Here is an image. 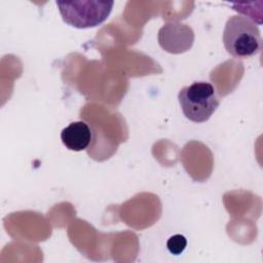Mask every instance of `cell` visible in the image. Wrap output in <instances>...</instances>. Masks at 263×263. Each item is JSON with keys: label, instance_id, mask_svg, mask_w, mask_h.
Returning a JSON list of instances; mask_svg holds the SVG:
<instances>
[{"label": "cell", "instance_id": "1", "mask_svg": "<svg viewBox=\"0 0 263 263\" xmlns=\"http://www.w3.org/2000/svg\"><path fill=\"white\" fill-rule=\"evenodd\" d=\"M223 43L227 52L236 59L251 58L262 48L258 27L243 15H233L227 20L223 31Z\"/></svg>", "mask_w": 263, "mask_h": 263}, {"label": "cell", "instance_id": "2", "mask_svg": "<svg viewBox=\"0 0 263 263\" xmlns=\"http://www.w3.org/2000/svg\"><path fill=\"white\" fill-rule=\"evenodd\" d=\"M178 100L185 117L196 123L209 120L220 104L215 87L205 81H195L182 87Z\"/></svg>", "mask_w": 263, "mask_h": 263}, {"label": "cell", "instance_id": "3", "mask_svg": "<svg viewBox=\"0 0 263 263\" xmlns=\"http://www.w3.org/2000/svg\"><path fill=\"white\" fill-rule=\"evenodd\" d=\"M63 21L75 28H92L104 23L109 16L113 1H57Z\"/></svg>", "mask_w": 263, "mask_h": 263}, {"label": "cell", "instance_id": "4", "mask_svg": "<svg viewBox=\"0 0 263 263\" xmlns=\"http://www.w3.org/2000/svg\"><path fill=\"white\" fill-rule=\"evenodd\" d=\"M61 140L69 150H85L91 141L90 127L84 121L71 122L62 130Z\"/></svg>", "mask_w": 263, "mask_h": 263}, {"label": "cell", "instance_id": "5", "mask_svg": "<svg viewBox=\"0 0 263 263\" xmlns=\"http://www.w3.org/2000/svg\"><path fill=\"white\" fill-rule=\"evenodd\" d=\"M187 246V240L186 238L181 235V234H175L173 236H171L166 242V247L167 250L170 251V253H172L173 255H179L181 254L185 248Z\"/></svg>", "mask_w": 263, "mask_h": 263}]
</instances>
